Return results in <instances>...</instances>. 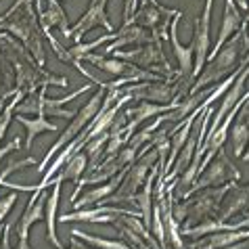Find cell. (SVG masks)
I'll use <instances>...</instances> for the list:
<instances>
[{"label":"cell","instance_id":"3","mask_svg":"<svg viewBox=\"0 0 249 249\" xmlns=\"http://www.w3.org/2000/svg\"><path fill=\"white\" fill-rule=\"evenodd\" d=\"M243 38H245V25H241L239 34H234V40L231 38L212 59L205 61L203 71L195 78V84L191 86L189 94L199 92L207 84H218V82L222 78H226V75L241 71V67H237V65H239V53H241V42H243Z\"/></svg>","mask_w":249,"mask_h":249},{"label":"cell","instance_id":"37","mask_svg":"<svg viewBox=\"0 0 249 249\" xmlns=\"http://www.w3.org/2000/svg\"><path fill=\"white\" fill-rule=\"evenodd\" d=\"M237 6H241V9H247V0H237Z\"/></svg>","mask_w":249,"mask_h":249},{"label":"cell","instance_id":"12","mask_svg":"<svg viewBox=\"0 0 249 249\" xmlns=\"http://www.w3.org/2000/svg\"><path fill=\"white\" fill-rule=\"evenodd\" d=\"M107 2L109 0H90V6L86 9V13L78 19V23L71 27V36L75 38L78 44H80L82 36H86V34L96 25H103L105 30L113 32V25L107 19Z\"/></svg>","mask_w":249,"mask_h":249},{"label":"cell","instance_id":"39","mask_svg":"<svg viewBox=\"0 0 249 249\" xmlns=\"http://www.w3.org/2000/svg\"><path fill=\"white\" fill-rule=\"evenodd\" d=\"M4 103H6L4 99H0V113H2V109H4Z\"/></svg>","mask_w":249,"mask_h":249},{"label":"cell","instance_id":"32","mask_svg":"<svg viewBox=\"0 0 249 249\" xmlns=\"http://www.w3.org/2000/svg\"><path fill=\"white\" fill-rule=\"evenodd\" d=\"M19 147H21V141H19V138H13L9 144H4V147L0 149V161H2L9 153H13V151H19Z\"/></svg>","mask_w":249,"mask_h":249},{"label":"cell","instance_id":"18","mask_svg":"<svg viewBox=\"0 0 249 249\" xmlns=\"http://www.w3.org/2000/svg\"><path fill=\"white\" fill-rule=\"evenodd\" d=\"M249 207V184L247 186H239L237 182H234L231 186V191L224 195L222 199V207L218 210V213L213 218L220 220V222H226L228 218L237 216V213L245 212Z\"/></svg>","mask_w":249,"mask_h":249},{"label":"cell","instance_id":"7","mask_svg":"<svg viewBox=\"0 0 249 249\" xmlns=\"http://www.w3.org/2000/svg\"><path fill=\"white\" fill-rule=\"evenodd\" d=\"M111 54L117 59H124V61H128V63H134L138 67L147 69V71L163 75V78H168V80L174 78L170 61L165 59V54L161 51V36H155L151 42L142 44L141 48H136V51H113Z\"/></svg>","mask_w":249,"mask_h":249},{"label":"cell","instance_id":"15","mask_svg":"<svg viewBox=\"0 0 249 249\" xmlns=\"http://www.w3.org/2000/svg\"><path fill=\"white\" fill-rule=\"evenodd\" d=\"M46 199H48V193L46 189L42 191H34V197L27 201L25 210L21 213V218H19V241L21 243H27V237H30V228L40 222V220H44V207H46Z\"/></svg>","mask_w":249,"mask_h":249},{"label":"cell","instance_id":"24","mask_svg":"<svg viewBox=\"0 0 249 249\" xmlns=\"http://www.w3.org/2000/svg\"><path fill=\"white\" fill-rule=\"evenodd\" d=\"M86 165H88V157L86 153H75L73 157H69L67 161L63 163V168L59 170V174H57V180L59 182H63V180H75L78 182L80 180V176L84 174V170H86Z\"/></svg>","mask_w":249,"mask_h":249},{"label":"cell","instance_id":"33","mask_svg":"<svg viewBox=\"0 0 249 249\" xmlns=\"http://www.w3.org/2000/svg\"><path fill=\"white\" fill-rule=\"evenodd\" d=\"M136 9H138V0H126V4H124V17H126V21H124V25L132 19Z\"/></svg>","mask_w":249,"mask_h":249},{"label":"cell","instance_id":"1","mask_svg":"<svg viewBox=\"0 0 249 249\" xmlns=\"http://www.w3.org/2000/svg\"><path fill=\"white\" fill-rule=\"evenodd\" d=\"M0 48H4V57L11 61V65L17 71V90H23L25 94L36 92L38 88H46L48 84L54 86H67L69 80L63 75H53L46 73L44 69L34 61V57L25 51V46H19L15 40L6 38V34L0 32Z\"/></svg>","mask_w":249,"mask_h":249},{"label":"cell","instance_id":"34","mask_svg":"<svg viewBox=\"0 0 249 249\" xmlns=\"http://www.w3.org/2000/svg\"><path fill=\"white\" fill-rule=\"evenodd\" d=\"M0 249H15L11 245V224H6L2 228V243H0Z\"/></svg>","mask_w":249,"mask_h":249},{"label":"cell","instance_id":"35","mask_svg":"<svg viewBox=\"0 0 249 249\" xmlns=\"http://www.w3.org/2000/svg\"><path fill=\"white\" fill-rule=\"evenodd\" d=\"M67 249H96V247H90L88 243H84L82 239H78V237H73V234H71V243H69Z\"/></svg>","mask_w":249,"mask_h":249},{"label":"cell","instance_id":"19","mask_svg":"<svg viewBox=\"0 0 249 249\" xmlns=\"http://www.w3.org/2000/svg\"><path fill=\"white\" fill-rule=\"evenodd\" d=\"M53 184V193L46 199V207H44V220H46V241L51 243L54 249H65L63 243L57 237V207H59V195H61V182L57 178H51L48 186Z\"/></svg>","mask_w":249,"mask_h":249},{"label":"cell","instance_id":"14","mask_svg":"<svg viewBox=\"0 0 249 249\" xmlns=\"http://www.w3.org/2000/svg\"><path fill=\"white\" fill-rule=\"evenodd\" d=\"M249 78V63L243 65V69L237 73V78H234V82L231 86H228V92L222 96V105H220L218 113L212 115V126L207 128V132H212V130H216L220 124H222V120L228 115L234 109V105L241 101V96H243V90H245V82Z\"/></svg>","mask_w":249,"mask_h":249},{"label":"cell","instance_id":"20","mask_svg":"<svg viewBox=\"0 0 249 249\" xmlns=\"http://www.w3.org/2000/svg\"><path fill=\"white\" fill-rule=\"evenodd\" d=\"M243 239H249V226L239 228V231H222V232L205 234V237H199L195 243H191L186 249H220V247L232 245Z\"/></svg>","mask_w":249,"mask_h":249},{"label":"cell","instance_id":"22","mask_svg":"<svg viewBox=\"0 0 249 249\" xmlns=\"http://www.w3.org/2000/svg\"><path fill=\"white\" fill-rule=\"evenodd\" d=\"M40 19H42V30L44 32H48L51 27H59L61 36H63L65 40L71 38V27L67 25V15H65V11L61 9L59 0H48L46 11L44 9L40 11Z\"/></svg>","mask_w":249,"mask_h":249},{"label":"cell","instance_id":"28","mask_svg":"<svg viewBox=\"0 0 249 249\" xmlns=\"http://www.w3.org/2000/svg\"><path fill=\"white\" fill-rule=\"evenodd\" d=\"M115 38H117V32H111V34H107V36L94 40V42H90V44H75L73 48H69L67 54H69V59H71V63H73V61H82L86 54H90L92 48L105 44V42H109V40H115Z\"/></svg>","mask_w":249,"mask_h":249},{"label":"cell","instance_id":"16","mask_svg":"<svg viewBox=\"0 0 249 249\" xmlns=\"http://www.w3.org/2000/svg\"><path fill=\"white\" fill-rule=\"evenodd\" d=\"M130 210H120V207H96V210H75V212H71V213H63L61 218H57V220H61L63 224H67V222H99V224H111L113 220L117 218V216H122V213H128Z\"/></svg>","mask_w":249,"mask_h":249},{"label":"cell","instance_id":"10","mask_svg":"<svg viewBox=\"0 0 249 249\" xmlns=\"http://www.w3.org/2000/svg\"><path fill=\"white\" fill-rule=\"evenodd\" d=\"M124 94L130 99L138 101H149V103H159V105H168V103H180L176 94V88L172 80H142L134 82L132 86H126Z\"/></svg>","mask_w":249,"mask_h":249},{"label":"cell","instance_id":"30","mask_svg":"<svg viewBox=\"0 0 249 249\" xmlns=\"http://www.w3.org/2000/svg\"><path fill=\"white\" fill-rule=\"evenodd\" d=\"M36 163V159L34 157H27V159H13V161H9L4 165V170L0 172V186H4V182H6V176L11 174V172H15V170H21V168H25V165H34Z\"/></svg>","mask_w":249,"mask_h":249},{"label":"cell","instance_id":"8","mask_svg":"<svg viewBox=\"0 0 249 249\" xmlns=\"http://www.w3.org/2000/svg\"><path fill=\"white\" fill-rule=\"evenodd\" d=\"M157 159H159L157 149H153V147L149 144V147H147V153H144L142 157H138L136 163H134V161L130 163L128 174H126V178L122 180L120 189H117L113 195H109L103 203H109V201H113V203L126 201V203H130V201H132L134 195H136L138 191H141V186L144 184V180H147L149 172L155 168V161H157Z\"/></svg>","mask_w":249,"mask_h":249},{"label":"cell","instance_id":"21","mask_svg":"<svg viewBox=\"0 0 249 249\" xmlns=\"http://www.w3.org/2000/svg\"><path fill=\"white\" fill-rule=\"evenodd\" d=\"M178 11H172V9H161V6H155L144 0V4L141 9H136V13L132 15V19L126 23V25H141L144 30H157V25L161 23V15H172L174 17Z\"/></svg>","mask_w":249,"mask_h":249},{"label":"cell","instance_id":"40","mask_svg":"<svg viewBox=\"0 0 249 249\" xmlns=\"http://www.w3.org/2000/svg\"><path fill=\"white\" fill-rule=\"evenodd\" d=\"M245 220H247V222H249V212H247V213H245Z\"/></svg>","mask_w":249,"mask_h":249},{"label":"cell","instance_id":"11","mask_svg":"<svg viewBox=\"0 0 249 249\" xmlns=\"http://www.w3.org/2000/svg\"><path fill=\"white\" fill-rule=\"evenodd\" d=\"M212 4L213 0H205L203 15H199L195 21V34H193V53H195V78L201 73V69L210 54V21H212Z\"/></svg>","mask_w":249,"mask_h":249},{"label":"cell","instance_id":"5","mask_svg":"<svg viewBox=\"0 0 249 249\" xmlns=\"http://www.w3.org/2000/svg\"><path fill=\"white\" fill-rule=\"evenodd\" d=\"M234 182H226L222 186H210V189H201L193 193L184 199L186 203V220L182 222V228H191L207 218H213L222 205V199Z\"/></svg>","mask_w":249,"mask_h":249},{"label":"cell","instance_id":"38","mask_svg":"<svg viewBox=\"0 0 249 249\" xmlns=\"http://www.w3.org/2000/svg\"><path fill=\"white\" fill-rule=\"evenodd\" d=\"M243 159H245V161H249V144H247V151L243 153Z\"/></svg>","mask_w":249,"mask_h":249},{"label":"cell","instance_id":"29","mask_svg":"<svg viewBox=\"0 0 249 249\" xmlns=\"http://www.w3.org/2000/svg\"><path fill=\"white\" fill-rule=\"evenodd\" d=\"M2 82H4V86L9 88L11 92H17V82L11 78V65H9V59H6L4 54L0 53V86H2Z\"/></svg>","mask_w":249,"mask_h":249},{"label":"cell","instance_id":"6","mask_svg":"<svg viewBox=\"0 0 249 249\" xmlns=\"http://www.w3.org/2000/svg\"><path fill=\"white\" fill-rule=\"evenodd\" d=\"M103 99H105V88L101 86L99 90L94 92V96H92V99H90V101H86L84 105H82V107L78 109V111H75V115L71 117V124H69V126L63 130V134L59 136V141L53 144V147H51V151H48V153H46V157L42 159V161H40V168H38L40 172H44V170L48 168V161H51V157H54V155H57L59 151L63 149V147H65V144H67L69 141H73V138L78 136V134L82 132V130H84V128L88 126V124H90V120H92V117H94L96 113L101 111Z\"/></svg>","mask_w":249,"mask_h":249},{"label":"cell","instance_id":"17","mask_svg":"<svg viewBox=\"0 0 249 249\" xmlns=\"http://www.w3.org/2000/svg\"><path fill=\"white\" fill-rule=\"evenodd\" d=\"M241 25H243V15H241L239 6L234 4V0H226V2H224V19H222V27H220V36L216 40V44H213V51H210V54H207V59H212L213 54H216L220 48H222L228 40H231L234 34L241 30Z\"/></svg>","mask_w":249,"mask_h":249},{"label":"cell","instance_id":"36","mask_svg":"<svg viewBox=\"0 0 249 249\" xmlns=\"http://www.w3.org/2000/svg\"><path fill=\"white\" fill-rule=\"evenodd\" d=\"M220 249H249V239L237 241V243H232V245H226V247H220Z\"/></svg>","mask_w":249,"mask_h":249},{"label":"cell","instance_id":"26","mask_svg":"<svg viewBox=\"0 0 249 249\" xmlns=\"http://www.w3.org/2000/svg\"><path fill=\"white\" fill-rule=\"evenodd\" d=\"M163 115H165V113H163ZM163 115H157V120H155L153 124H149V126H144V128L141 130V132H136V134L130 136V141L126 142L128 147H130V149H134V151H138L141 147H144V144H147V142L151 141V138H153L155 130H157V128L165 122V117H163Z\"/></svg>","mask_w":249,"mask_h":249},{"label":"cell","instance_id":"23","mask_svg":"<svg viewBox=\"0 0 249 249\" xmlns=\"http://www.w3.org/2000/svg\"><path fill=\"white\" fill-rule=\"evenodd\" d=\"M15 120L21 124V126H25L27 130V136H25V149L30 151L32 144H34V138L44 134V132H57V124H51L46 120L44 115H34V117H25V115H17Z\"/></svg>","mask_w":249,"mask_h":249},{"label":"cell","instance_id":"31","mask_svg":"<svg viewBox=\"0 0 249 249\" xmlns=\"http://www.w3.org/2000/svg\"><path fill=\"white\" fill-rule=\"evenodd\" d=\"M17 193L19 191H13V193H9L4 199H0V224L4 222V218H6V213L11 212V207L15 205V201H17Z\"/></svg>","mask_w":249,"mask_h":249},{"label":"cell","instance_id":"13","mask_svg":"<svg viewBox=\"0 0 249 249\" xmlns=\"http://www.w3.org/2000/svg\"><path fill=\"white\" fill-rule=\"evenodd\" d=\"M228 138H231V149L234 157H243L249 144V92L243 96L237 115L231 130H228Z\"/></svg>","mask_w":249,"mask_h":249},{"label":"cell","instance_id":"27","mask_svg":"<svg viewBox=\"0 0 249 249\" xmlns=\"http://www.w3.org/2000/svg\"><path fill=\"white\" fill-rule=\"evenodd\" d=\"M107 141H109V130L107 132H103V134H99V136H94L92 141H88L86 142V157L90 159V165L94 168L96 163H101V155H103V151H105V144H107ZM90 170V168H88Z\"/></svg>","mask_w":249,"mask_h":249},{"label":"cell","instance_id":"9","mask_svg":"<svg viewBox=\"0 0 249 249\" xmlns=\"http://www.w3.org/2000/svg\"><path fill=\"white\" fill-rule=\"evenodd\" d=\"M241 180V172L234 168V163L231 161V157L224 153V147L218 151L216 157L201 170V174L197 176V180L193 182V186L186 193V197L193 193L201 191V189H210V186H222L226 182H239ZM184 197V199H186Z\"/></svg>","mask_w":249,"mask_h":249},{"label":"cell","instance_id":"4","mask_svg":"<svg viewBox=\"0 0 249 249\" xmlns=\"http://www.w3.org/2000/svg\"><path fill=\"white\" fill-rule=\"evenodd\" d=\"M90 84L78 88V90H73L71 94L67 96H61V99H48L46 96V88H38L36 92H30L23 96V101L17 105L15 111L19 115H51V117H67V120H71L75 115V111H69V109H63L65 103L78 99L80 94H84L90 90Z\"/></svg>","mask_w":249,"mask_h":249},{"label":"cell","instance_id":"2","mask_svg":"<svg viewBox=\"0 0 249 249\" xmlns=\"http://www.w3.org/2000/svg\"><path fill=\"white\" fill-rule=\"evenodd\" d=\"M9 30L13 36L19 38L25 51L32 54L34 61L42 67L46 61L44 44H42V30L38 27L36 15L32 9V0H17L6 13L0 15V32Z\"/></svg>","mask_w":249,"mask_h":249},{"label":"cell","instance_id":"25","mask_svg":"<svg viewBox=\"0 0 249 249\" xmlns=\"http://www.w3.org/2000/svg\"><path fill=\"white\" fill-rule=\"evenodd\" d=\"M71 234L73 237H78V239H82L84 243H88V245H92V247H96V249H132L130 245H126V243H122V241H111V239H101V237H94V234H88V232H82L80 228H73L71 231Z\"/></svg>","mask_w":249,"mask_h":249}]
</instances>
